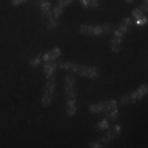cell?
Listing matches in <instances>:
<instances>
[{
	"label": "cell",
	"instance_id": "obj_1",
	"mask_svg": "<svg viewBox=\"0 0 148 148\" xmlns=\"http://www.w3.org/2000/svg\"><path fill=\"white\" fill-rule=\"evenodd\" d=\"M66 97V114L69 117H73L77 112V98L75 90V78L73 75L66 77L65 83Z\"/></svg>",
	"mask_w": 148,
	"mask_h": 148
},
{
	"label": "cell",
	"instance_id": "obj_2",
	"mask_svg": "<svg viewBox=\"0 0 148 148\" xmlns=\"http://www.w3.org/2000/svg\"><path fill=\"white\" fill-rule=\"evenodd\" d=\"M58 67L62 70H66L73 73L78 74L83 77L90 78H97L99 77V71L95 67H89L85 66H80L72 62H60L58 64Z\"/></svg>",
	"mask_w": 148,
	"mask_h": 148
},
{
	"label": "cell",
	"instance_id": "obj_3",
	"mask_svg": "<svg viewBox=\"0 0 148 148\" xmlns=\"http://www.w3.org/2000/svg\"><path fill=\"white\" fill-rule=\"evenodd\" d=\"M131 23H132V20L130 17H127L125 18L122 23H121V25L119 26V28L116 29L114 37L112 39V41H111V50L114 53L118 52L119 49H120V46H121V40L123 39L124 36L126 35V32L127 31L129 26L131 25Z\"/></svg>",
	"mask_w": 148,
	"mask_h": 148
},
{
	"label": "cell",
	"instance_id": "obj_4",
	"mask_svg": "<svg viewBox=\"0 0 148 148\" xmlns=\"http://www.w3.org/2000/svg\"><path fill=\"white\" fill-rule=\"evenodd\" d=\"M121 132V127L119 125L114 126L110 132H108L105 135H103V138L92 141L90 143L89 148H103L105 147L107 145L110 144L112 140H114Z\"/></svg>",
	"mask_w": 148,
	"mask_h": 148
},
{
	"label": "cell",
	"instance_id": "obj_5",
	"mask_svg": "<svg viewBox=\"0 0 148 148\" xmlns=\"http://www.w3.org/2000/svg\"><path fill=\"white\" fill-rule=\"evenodd\" d=\"M60 54H61L60 49L58 47H55V48L50 50L49 52H47L42 55H39L35 59L31 60L29 64H30V66H32L34 67L39 66H43L46 63L55 61L60 56Z\"/></svg>",
	"mask_w": 148,
	"mask_h": 148
},
{
	"label": "cell",
	"instance_id": "obj_6",
	"mask_svg": "<svg viewBox=\"0 0 148 148\" xmlns=\"http://www.w3.org/2000/svg\"><path fill=\"white\" fill-rule=\"evenodd\" d=\"M148 93V85L147 84H142L140 85L137 90L132 91L131 93H128L125 96H123L121 98V103L122 105L131 104L134 103L137 101L143 98L145 96H147Z\"/></svg>",
	"mask_w": 148,
	"mask_h": 148
},
{
	"label": "cell",
	"instance_id": "obj_7",
	"mask_svg": "<svg viewBox=\"0 0 148 148\" xmlns=\"http://www.w3.org/2000/svg\"><path fill=\"white\" fill-rule=\"evenodd\" d=\"M47 77V84H46V88L41 98V104L44 107H48L53 101V94H54V90H55V77L54 74L53 75H48L46 76Z\"/></svg>",
	"mask_w": 148,
	"mask_h": 148
},
{
	"label": "cell",
	"instance_id": "obj_8",
	"mask_svg": "<svg viewBox=\"0 0 148 148\" xmlns=\"http://www.w3.org/2000/svg\"><path fill=\"white\" fill-rule=\"evenodd\" d=\"M110 30V24L98 25V26H90V25H83L80 27V31L82 34L90 35V36H100L107 33Z\"/></svg>",
	"mask_w": 148,
	"mask_h": 148
},
{
	"label": "cell",
	"instance_id": "obj_9",
	"mask_svg": "<svg viewBox=\"0 0 148 148\" xmlns=\"http://www.w3.org/2000/svg\"><path fill=\"white\" fill-rule=\"evenodd\" d=\"M117 109V102L115 100H110L105 101L98 103H93L89 106V110L91 113H101L111 111L113 110Z\"/></svg>",
	"mask_w": 148,
	"mask_h": 148
},
{
	"label": "cell",
	"instance_id": "obj_10",
	"mask_svg": "<svg viewBox=\"0 0 148 148\" xmlns=\"http://www.w3.org/2000/svg\"><path fill=\"white\" fill-rule=\"evenodd\" d=\"M109 122H110V121H109L108 119H104V120L101 121L98 123V127H99V129L103 130V129L108 128L109 126H110V123H109Z\"/></svg>",
	"mask_w": 148,
	"mask_h": 148
},
{
	"label": "cell",
	"instance_id": "obj_11",
	"mask_svg": "<svg viewBox=\"0 0 148 148\" xmlns=\"http://www.w3.org/2000/svg\"><path fill=\"white\" fill-rule=\"evenodd\" d=\"M25 0H12V3H14V4H16V5H17V4H20V3H22L23 2H24Z\"/></svg>",
	"mask_w": 148,
	"mask_h": 148
},
{
	"label": "cell",
	"instance_id": "obj_12",
	"mask_svg": "<svg viewBox=\"0 0 148 148\" xmlns=\"http://www.w3.org/2000/svg\"><path fill=\"white\" fill-rule=\"evenodd\" d=\"M132 1L133 0H127V2H128V3H132Z\"/></svg>",
	"mask_w": 148,
	"mask_h": 148
}]
</instances>
